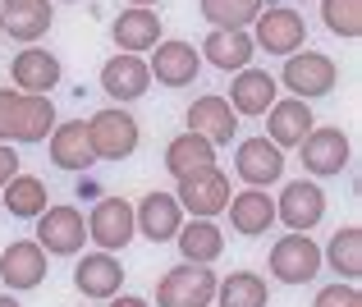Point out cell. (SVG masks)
Segmentation results:
<instances>
[{
  "mask_svg": "<svg viewBox=\"0 0 362 307\" xmlns=\"http://www.w3.org/2000/svg\"><path fill=\"white\" fill-rule=\"evenodd\" d=\"M55 129L51 97H33L18 88H0V142H46Z\"/></svg>",
  "mask_w": 362,
  "mask_h": 307,
  "instance_id": "obj_1",
  "label": "cell"
},
{
  "mask_svg": "<svg viewBox=\"0 0 362 307\" xmlns=\"http://www.w3.org/2000/svg\"><path fill=\"white\" fill-rule=\"evenodd\" d=\"M88 142L97 151V161H129L142 142V129L124 105H106L88 120Z\"/></svg>",
  "mask_w": 362,
  "mask_h": 307,
  "instance_id": "obj_2",
  "label": "cell"
},
{
  "mask_svg": "<svg viewBox=\"0 0 362 307\" xmlns=\"http://www.w3.org/2000/svg\"><path fill=\"white\" fill-rule=\"evenodd\" d=\"M247 37H252V46L266 51V55H293V51L308 46V23H303V14L289 9V5H266Z\"/></svg>",
  "mask_w": 362,
  "mask_h": 307,
  "instance_id": "obj_3",
  "label": "cell"
},
{
  "mask_svg": "<svg viewBox=\"0 0 362 307\" xmlns=\"http://www.w3.org/2000/svg\"><path fill=\"white\" fill-rule=\"evenodd\" d=\"M179 193L175 202L188 211L193 220H216L225 207H230V175L221 166H206V170H193V175L175 179Z\"/></svg>",
  "mask_w": 362,
  "mask_h": 307,
  "instance_id": "obj_4",
  "label": "cell"
},
{
  "mask_svg": "<svg viewBox=\"0 0 362 307\" xmlns=\"http://www.w3.org/2000/svg\"><path fill=\"white\" fill-rule=\"evenodd\" d=\"M280 83H284V88H289L298 101L326 97V92H335V83H339V64L330 60L326 51H293V55H284Z\"/></svg>",
  "mask_w": 362,
  "mask_h": 307,
  "instance_id": "obj_5",
  "label": "cell"
},
{
  "mask_svg": "<svg viewBox=\"0 0 362 307\" xmlns=\"http://www.w3.org/2000/svg\"><path fill=\"white\" fill-rule=\"evenodd\" d=\"M216 303V271L211 266H170L156 284V307H211Z\"/></svg>",
  "mask_w": 362,
  "mask_h": 307,
  "instance_id": "obj_6",
  "label": "cell"
},
{
  "mask_svg": "<svg viewBox=\"0 0 362 307\" xmlns=\"http://www.w3.org/2000/svg\"><path fill=\"white\" fill-rule=\"evenodd\" d=\"M83 243H88V220H83L78 207H46L37 216V248L46 257H78Z\"/></svg>",
  "mask_w": 362,
  "mask_h": 307,
  "instance_id": "obj_7",
  "label": "cell"
},
{
  "mask_svg": "<svg viewBox=\"0 0 362 307\" xmlns=\"http://www.w3.org/2000/svg\"><path fill=\"white\" fill-rule=\"evenodd\" d=\"M266 266H271V275L280 284H308L321 271V248L312 234H284V238H275Z\"/></svg>",
  "mask_w": 362,
  "mask_h": 307,
  "instance_id": "obj_8",
  "label": "cell"
},
{
  "mask_svg": "<svg viewBox=\"0 0 362 307\" xmlns=\"http://www.w3.org/2000/svg\"><path fill=\"white\" fill-rule=\"evenodd\" d=\"M275 220H284L289 234H308L326 220V193H321L317 179H293L284 184L280 202H275Z\"/></svg>",
  "mask_w": 362,
  "mask_h": 307,
  "instance_id": "obj_9",
  "label": "cell"
},
{
  "mask_svg": "<svg viewBox=\"0 0 362 307\" xmlns=\"http://www.w3.org/2000/svg\"><path fill=\"white\" fill-rule=\"evenodd\" d=\"M133 234H138V225H133V202H124V197H97V207H92L88 216V238L101 248V253H124V248L133 243Z\"/></svg>",
  "mask_w": 362,
  "mask_h": 307,
  "instance_id": "obj_10",
  "label": "cell"
},
{
  "mask_svg": "<svg viewBox=\"0 0 362 307\" xmlns=\"http://www.w3.org/2000/svg\"><path fill=\"white\" fill-rule=\"evenodd\" d=\"M51 266H46V253L37 248V238H14V243L0 253V280H5L9 294H33L46 284Z\"/></svg>",
  "mask_w": 362,
  "mask_h": 307,
  "instance_id": "obj_11",
  "label": "cell"
},
{
  "mask_svg": "<svg viewBox=\"0 0 362 307\" xmlns=\"http://www.w3.org/2000/svg\"><path fill=\"white\" fill-rule=\"evenodd\" d=\"M147 74L160 88H188L202 74V55H197L193 42H156L151 60H147Z\"/></svg>",
  "mask_w": 362,
  "mask_h": 307,
  "instance_id": "obj_12",
  "label": "cell"
},
{
  "mask_svg": "<svg viewBox=\"0 0 362 307\" xmlns=\"http://www.w3.org/2000/svg\"><path fill=\"white\" fill-rule=\"evenodd\" d=\"M101 88H106V97L115 105H129V101L147 97V88H151L147 60H142V55H129V51L110 55V60L101 64Z\"/></svg>",
  "mask_w": 362,
  "mask_h": 307,
  "instance_id": "obj_13",
  "label": "cell"
},
{
  "mask_svg": "<svg viewBox=\"0 0 362 307\" xmlns=\"http://www.w3.org/2000/svg\"><path fill=\"white\" fill-rule=\"evenodd\" d=\"M9 79H14L18 92H33V97H51L55 83L64 79L60 60H55L46 46H23V51L14 55V64H9Z\"/></svg>",
  "mask_w": 362,
  "mask_h": 307,
  "instance_id": "obj_14",
  "label": "cell"
},
{
  "mask_svg": "<svg viewBox=\"0 0 362 307\" xmlns=\"http://www.w3.org/2000/svg\"><path fill=\"white\" fill-rule=\"evenodd\" d=\"M234 170H239V179L247 188H271L284 175V151L271 138H243L239 156H234Z\"/></svg>",
  "mask_w": 362,
  "mask_h": 307,
  "instance_id": "obj_15",
  "label": "cell"
},
{
  "mask_svg": "<svg viewBox=\"0 0 362 307\" xmlns=\"http://www.w3.org/2000/svg\"><path fill=\"white\" fill-rule=\"evenodd\" d=\"M188 133H197V138H206L211 147H225V142L239 133V115H234V105L225 97H216V92H206V97H197L188 105Z\"/></svg>",
  "mask_w": 362,
  "mask_h": 307,
  "instance_id": "obj_16",
  "label": "cell"
},
{
  "mask_svg": "<svg viewBox=\"0 0 362 307\" xmlns=\"http://www.w3.org/2000/svg\"><path fill=\"white\" fill-rule=\"evenodd\" d=\"M124 284V266L115 262V253H83L78 266H74V289L92 303L115 299Z\"/></svg>",
  "mask_w": 362,
  "mask_h": 307,
  "instance_id": "obj_17",
  "label": "cell"
},
{
  "mask_svg": "<svg viewBox=\"0 0 362 307\" xmlns=\"http://www.w3.org/2000/svg\"><path fill=\"white\" fill-rule=\"evenodd\" d=\"M51 23H55L51 0H0V28L23 46L42 42L51 33Z\"/></svg>",
  "mask_w": 362,
  "mask_h": 307,
  "instance_id": "obj_18",
  "label": "cell"
},
{
  "mask_svg": "<svg viewBox=\"0 0 362 307\" xmlns=\"http://www.w3.org/2000/svg\"><path fill=\"white\" fill-rule=\"evenodd\" d=\"M298 151H303V170L308 175H317V179H330V175H339V170L349 166V138L339 129H312L308 138L298 142Z\"/></svg>",
  "mask_w": 362,
  "mask_h": 307,
  "instance_id": "obj_19",
  "label": "cell"
},
{
  "mask_svg": "<svg viewBox=\"0 0 362 307\" xmlns=\"http://www.w3.org/2000/svg\"><path fill=\"white\" fill-rule=\"evenodd\" d=\"M133 225L151 243H170L179 234V225H184V207L175 202V193H147L133 207Z\"/></svg>",
  "mask_w": 362,
  "mask_h": 307,
  "instance_id": "obj_20",
  "label": "cell"
},
{
  "mask_svg": "<svg viewBox=\"0 0 362 307\" xmlns=\"http://www.w3.org/2000/svg\"><path fill=\"white\" fill-rule=\"evenodd\" d=\"M51 161L60 170H69V175H88L92 166H97V151H92L88 142V124L83 120H64L51 129Z\"/></svg>",
  "mask_w": 362,
  "mask_h": 307,
  "instance_id": "obj_21",
  "label": "cell"
},
{
  "mask_svg": "<svg viewBox=\"0 0 362 307\" xmlns=\"http://www.w3.org/2000/svg\"><path fill=\"white\" fill-rule=\"evenodd\" d=\"M312 120H317L312 105L298 101V97H289V101H275L271 110H266V133H271V142L284 151V147H298V142L317 129Z\"/></svg>",
  "mask_w": 362,
  "mask_h": 307,
  "instance_id": "obj_22",
  "label": "cell"
},
{
  "mask_svg": "<svg viewBox=\"0 0 362 307\" xmlns=\"http://www.w3.org/2000/svg\"><path fill=\"white\" fill-rule=\"evenodd\" d=\"M110 37H115V46L119 51H129V55H142V51H151V46L160 42V14L156 9H119V18L110 23Z\"/></svg>",
  "mask_w": 362,
  "mask_h": 307,
  "instance_id": "obj_23",
  "label": "cell"
},
{
  "mask_svg": "<svg viewBox=\"0 0 362 307\" xmlns=\"http://www.w3.org/2000/svg\"><path fill=\"white\" fill-rule=\"evenodd\" d=\"M175 243H179V257H184V262L211 266V262H221V253H225V229L216 225V220H188V225H179Z\"/></svg>",
  "mask_w": 362,
  "mask_h": 307,
  "instance_id": "obj_24",
  "label": "cell"
},
{
  "mask_svg": "<svg viewBox=\"0 0 362 307\" xmlns=\"http://www.w3.org/2000/svg\"><path fill=\"white\" fill-rule=\"evenodd\" d=\"M225 211H230V225L239 229L243 238H262L266 229L275 225V202H271V193H262V188H243V193H234Z\"/></svg>",
  "mask_w": 362,
  "mask_h": 307,
  "instance_id": "obj_25",
  "label": "cell"
},
{
  "mask_svg": "<svg viewBox=\"0 0 362 307\" xmlns=\"http://www.w3.org/2000/svg\"><path fill=\"white\" fill-rule=\"evenodd\" d=\"M230 105H234V115H266L275 105V79L266 69H239L234 74V83H230Z\"/></svg>",
  "mask_w": 362,
  "mask_h": 307,
  "instance_id": "obj_26",
  "label": "cell"
},
{
  "mask_svg": "<svg viewBox=\"0 0 362 307\" xmlns=\"http://www.w3.org/2000/svg\"><path fill=\"white\" fill-rule=\"evenodd\" d=\"M197 55H206V60L216 64V69H225V74H239L252 64V55H257V46H252V37L247 33H225V28H211V37L202 42V51Z\"/></svg>",
  "mask_w": 362,
  "mask_h": 307,
  "instance_id": "obj_27",
  "label": "cell"
},
{
  "mask_svg": "<svg viewBox=\"0 0 362 307\" xmlns=\"http://www.w3.org/2000/svg\"><path fill=\"white\" fill-rule=\"evenodd\" d=\"M206 166H216V147L206 138H197V133H179V138H170L165 142V170L175 179H184V175H193V170H206Z\"/></svg>",
  "mask_w": 362,
  "mask_h": 307,
  "instance_id": "obj_28",
  "label": "cell"
},
{
  "mask_svg": "<svg viewBox=\"0 0 362 307\" xmlns=\"http://www.w3.org/2000/svg\"><path fill=\"white\" fill-rule=\"evenodd\" d=\"M266 5H271V0H197L202 18L211 28H225V33H247Z\"/></svg>",
  "mask_w": 362,
  "mask_h": 307,
  "instance_id": "obj_29",
  "label": "cell"
},
{
  "mask_svg": "<svg viewBox=\"0 0 362 307\" xmlns=\"http://www.w3.org/2000/svg\"><path fill=\"white\" fill-rule=\"evenodd\" d=\"M0 207H9V216L14 220H37L46 207V184L37 175H14L5 184V193H0Z\"/></svg>",
  "mask_w": 362,
  "mask_h": 307,
  "instance_id": "obj_30",
  "label": "cell"
},
{
  "mask_svg": "<svg viewBox=\"0 0 362 307\" xmlns=\"http://www.w3.org/2000/svg\"><path fill=\"white\" fill-rule=\"evenodd\" d=\"M216 303L221 307H266L271 303V289L257 271H234L225 280H216Z\"/></svg>",
  "mask_w": 362,
  "mask_h": 307,
  "instance_id": "obj_31",
  "label": "cell"
},
{
  "mask_svg": "<svg viewBox=\"0 0 362 307\" xmlns=\"http://www.w3.org/2000/svg\"><path fill=\"white\" fill-rule=\"evenodd\" d=\"M321 262H330L339 275H344L349 284L362 275V229L358 225H344V229H335V238H330V248L321 253Z\"/></svg>",
  "mask_w": 362,
  "mask_h": 307,
  "instance_id": "obj_32",
  "label": "cell"
},
{
  "mask_svg": "<svg viewBox=\"0 0 362 307\" xmlns=\"http://www.w3.org/2000/svg\"><path fill=\"white\" fill-rule=\"evenodd\" d=\"M321 18L335 37H354L362 33V0H321Z\"/></svg>",
  "mask_w": 362,
  "mask_h": 307,
  "instance_id": "obj_33",
  "label": "cell"
},
{
  "mask_svg": "<svg viewBox=\"0 0 362 307\" xmlns=\"http://www.w3.org/2000/svg\"><path fill=\"white\" fill-rule=\"evenodd\" d=\"M312 307H362V294H358V284H326V289H321L317 294V303H312Z\"/></svg>",
  "mask_w": 362,
  "mask_h": 307,
  "instance_id": "obj_34",
  "label": "cell"
},
{
  "mask_svg": "<svg viewBox=\"0 0 362 307\" xmlns=\"http://www.w3.org/2000/svg\"><path fill=\"white\" fill-rule=\"evenodd\" d=\"M14 175H18V156H14V147H9V142H0V188H5Z\"/></svg>",
  "mask_w": 362,
  "mask_h": 307,
  "instance_id": "obj_35",
  "label": "cell"
},
{
  "mask_svg": "<svg viewBox=\"0 0 362 307\" xmlns=\"http://www.w3.org/2000/svg\"><path fill=\"white\" fill-rule=\"evenodd\" d=\"M110 307H151L147 299H138V294H115V299H106Z\"/></svg>",
  "mask_w": 362,
  "mask_h": 307,
  "instance_id": "obj_36",
  "label": "cell"
},
{
  "mask_svg": "<svg viewBox=\"0 0 362 307\" xmlns=\"http://www.w3.org/2000/svg\"><path fill=\"white\" fill-rule=\"evenodd\" d=\"M0 307H23V303H18L14 294H0Z\"/></svg>",
  "mask_w": 362,
  "mask_h": 307,
  "instance_id": "obj_37",
  "label": "cell"
},
{
  "mask_svg": "<svg viewBox=\"0 0 362 307\" xmlns=\"http://www.w3.org/2000/svg\"><path fill=\"white\" fill-rule=\"evenodd\" d=\"M129 5H138V9H147V5H156V0H129Z\"/></svg>",
  "mask_w": 362,
  "mask_h": 307,
  "instance_id": "obj_38",
  "label": "cell"
},
{
  "mask_svg": "<svg viewBox=\"0 0 362 307\" xmlns=\"http://www.w3.org/2000/svg\"><path fill=\"white\" fill-rule=\"evenodd\" d=\"M0 37H5V28H0Z\"/></svg>",
  "mask_w": 362,
  "mask_h": 307,
  "instance_id": "obj_39",
  "label": "cell"
},
{
  "mask_svg": "<svg viewBox=\"0 0 362 307\" xmlns=\"http://www.w3.org/2000/svg\"><path fill=\"white\" fill-rule=\"evenodd\" d=\"M303 5H308V0H303Z\"/></svg>",
  "mask_w": 362,
  "mask_h": 307,
  "instance_id": "obj_40",
  "label": "cell"
},
{
  "mask_svg": "<svg viewBox=\"0 0 362 307\" xmlns=\"http://www.w3.org/2000/svg\"><path fill=\"white\" fill-rule=\"evenodd\" d=\"M69 5H74V0H69Z\"/></svg>",
  "mask_w": 362,
  "mask_h": 307,
  "instance_id": "obj_41",
  "label": "cell"
}]
</instances>
